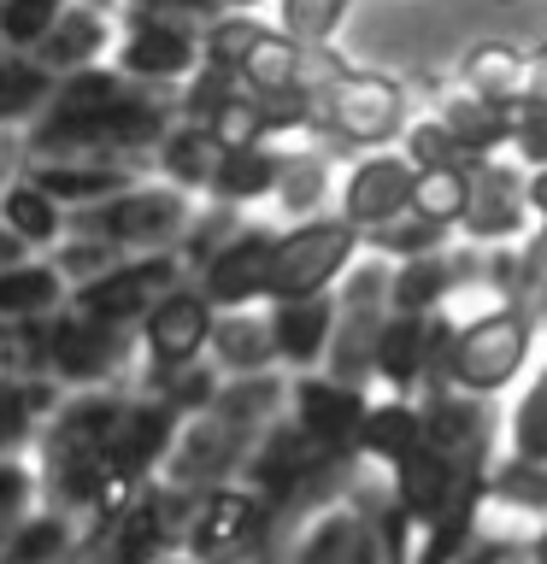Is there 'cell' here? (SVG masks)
<instances>
[{
    "label": "cell",
    "instance_id": "36",
    "mask_svg": "<svg viewBox=\"0 0 547 564\" xmlns=\"http://www.w3.org/2000/svg\"><path fill=\"white\" fill-rule=\"evenodd\" d=\"M47 259L65 271V282H71V289H83V282H95V276H106V271H112V264L124 259V247H112L106 236H95V229H77V224H71V229H65V241L53 247Z\"/></svg>",
    "mask_w": 547,
    "mask_h": 564
},
{
    "label": "cell",
    "instance_id": "17",
    "mask_svg": "<svg viewBox=\"0 0 547 564\" xmlns=\"http://www.w3.org/2000/svg\"><path fill=\"white\" fill-rule=\"evenodd\" d=\"M289 400H294V423L318 441V447H330V453L360 447V430H365V412H371V405L360 400V382L300 377Z\"/></svg>",
    "mask_w": 547,
    "mask_h": 564
},
{
    "label": "cell",
    "instance_id": "24",
    "mask_svg": "<svg viewBox=\"0 0 547 564\" xmlns=\"http://www.w3.org/2000/svg\"><path fill=\"white\" fill-rule=\"evenodd\" d=\"M218 159H224V141L212 135V123L176 118L171 135L153 148V176H165V183H176V188H189V194L206 200V183H212V171H218Z\"/></svg>",
    "mask_w": 547,
    "mask_h": 564
},
{
    "label": "cell",
    "instance_id": "39",
    "mask_svg": "<svg viewBox=\"0 0 547 564\" xmlns=\"http://www.w3.org/2000/svg\"><path fill=\"white\" fill-rule=\"evenodd\" d=\"M247 218H242V206H218V200H201V212H194V224H189V236H183V247H176V253H183V264H189V276L201 271V264L218 253V247L236 236Z\"/></svg>",
    "mask_w": 547,
    "mask_h": 564
},
{
    "label": "cell",
    "instance_id": "26",
    "mask_svg": "<svg viewBox=\"0 0 547 564\" xmlns=\"http://www.w3.org/2000/svg\"><path fill=\"white\" fill-rule=\"evenodd\" d=\"M395 488H400V511L406 518H441L453 506L459 488V458L441 453L436 441H423L395 465Z\"/></svg>",
    "mask_w": 547,
    "mask_h": 564
},
{
    "label": "cell",
    "instance_id": "2",
    "mask_svg": "<svg viewBox=\"0 0 547 564\" xmlns=\"http://www.w3.org/2000/svg\"><path fill=\"white\" fill-rule=\"evenodd\" d=\"M201 212V194L165 183V176H141L136 188L112 194V200L88 206V212H71L77 229H95L124 253H176Z\"/></svg>",
    "mask_w": 547,
    "mask_h": 564
},
{
    "label": "cell",
    "instance_id": "21",
    "mask_svg": "<svg viewBox=\"0 0 547 564\" xmlns=\"http://www.w3.org/2000/svg\"><path fill=\"white\" fill-rule=\"evenodd\" d=\"M65 306H71V282L47 253L0 264V324H30V317H53Z\"/></svg>",
    "mask_w": 547,
    "mask_h": 564
},
{
    "label": "cell",
    "instance_id": "48",
    "mask_svg": "<svg viewBox=\"0 0 547 564\" xmlns=\"http://www.w3.org/2000/svg\"><path fill=\"white\" fill-rule=\"evenodd\" d=\"M18 171H24V135H0V194Z\"/></svg>",
    "mask_w": 547,
    "mask_h": 564
},
{
    "label": "cell",
    "instance_id": "32",
    "mask_svg": "<svg viewBox=\"0 0 547 564\" xmlns=\"http://www.w3.org/2000/svg\"><path fill=\"white\" fill-rule=\"evenodd\" d=\"M324 194H330V153H318V148H289V153H282V176H277L271 200L289 212L294 224L318 218Z\"/></svg>",
    "mask_w": 547,
    "mask_h": 564
},
{
    "label": "cell",
    "instance_id": "40",
    "mask_svg": "<svg viewBox=\"0 0 547 564\" xmlns=\"http://www.w3.org/2000/svg\"><path fill=\"white\" fill-rule=\"evenodd\" d=\"M71 0H0V47L35 53V42L60 24V12Z\"/></svg>",
    "mask_w": 547,
    "mask_h": 564
},
{
    "label": "cell",
    "instance_id": "5",
    "mask_svg": "<svg viewBox=\"0 0 547 564\" xmlns=\"http://www.w3.org/2000/svg\"><path fill=\"white\" fill-rule=\"evenodd\" d=\"M112 65L130 83L148 88H183L206 65V24L183 12H118V47Z\"/></svg>",
    "mask_w": 547,
    "mask_h": 564
},
{
    "label": "cell",
    "instance_id": "19",
    "mask_svg": "<svg viewBox=\"0 0 547 564\" xmlns=\"http://www.w3.org/2000/svg\"><path fill=\"white\" fill-rule=\"evenodd\" d=\"M335 317H342V306H335V289L330 294H300V300H271V335H277V359L307 370L330 352L335 341Z\"/></svg>",
    "mask_w": 547,
    "mask_h": 564
},
{
    "label": "cell",
    "instance_id": "45",
    "mask_svg": "<svg viewBox=\"0 0 547 564\" xmlns=\"http://www.w3.org/2000/svg\"><path fill=\"white\" fill-rule=\"evenodd\" d=\"M518 453L529 458V465H547V370L518 405Z\"/></svg>",
    "mask_w": 547,
    "mask_h": 564
},
{
    "label": "cell",
    "instance_id": "30",
    "mask_svg": "<svg viewBox=\"0 0 547 564\" xmlns=\"http://www.w3.org/2000/svg\"><path fill=\"white\" fill-rule=\"evenodd\" d=\"M459 83L476 88L489 100H512L518 106L529 95V53L512 42H476L465 59H459Z\"/></svg>",
    "mask_w": 547,
    "mask_h": 564
},
{
    "label": "cell",
    "instance_id": "37",
    "mask_svg": "<svg viewBox=\"0 0 547 564\" xmlns=\"http://www.w3.org/2000/svg\"><path fill=\"white\" fill-rule=\"evenodd\" d=\"M465 200H471V165H448V171H418V188H412V212L436 224H459L465 218Z\"/></svg>",
    "mask_w": 547,
    "mask_h": 564
},
{
    "label": "cell",
    "instance_id": "42",
    "mask_svg": "<svg viewBox=\"0 0 547 564\" xmlns=\"http://www.w3.org/2000/svg\"><path fill=\"white\" fill-rule=\"evenodd\" d=\"M265 30H271V24H259L254 12H218V18L206 24V59L242 70V59L254 53V42H259Z\"/></svg>",
    "mask_w": 547,
    "mask_h": 564
},
{
    "label": "cell",
    "instance_id": "9",
    "mask_svg": "<svg viewBox=\"0 0 547 564\" xmlns=\"http://www.w3.org/2000/svg\"><path fill=\"white\" fill-rule=\"evenodd\" d=\"M524 359H529V312L501 306V312H489V317H476V324L459 329L453 382L465 388V394H494V388H506L518 377Z\"/></svg>",
    "mask_w": 547,
    "mask_h": 564
},
{
    "label": "cell",
    "instance_id": "59",
    "mask_svg": "<svg viewBox=\"0 0 547 564\" xmlns=\"http://www.w3.org/2000/svg\"><path fill=\"white\" fill-rule=\"evenodd\" d=\"M483 564H494V553H489V558H483Z\"/></svg>",
    "mask_w": 547,
    "mask_h": 564
},
{
    "label": "cell",
    "instance_id": "29",
    "mask_svg": "<svg viewBox=\"0 0 547 564\" xmlns=\"http://www.w3.org/2000/svg\"><path fill=\"white\" fill-rule=\"evenodd\" d=\"M277 359V335H271V312L254 317V306L218 312V329H212V365L224 377H254Z\"/></svg>",
    "mask_w": 547,
    "mask_h": 564
},
{
    "label": "cell",
    "instance_id": "4",
    "mask_svg": "<svg viewBox=\"0 0 547 564\" xmlns=\"http://www.w3.org/2000/svg\"><path fill=\"white\" fill-rule=\"evenodd\" d=\"M47 377L60 388H130L141 377V335L65 306L47 317Z\"/></svg>",
    "mask_w": 547,
    "mask_h": 564
},
{
    "label": "cell",
    "instance_id": "43",
    "mask_svg": "<svg viewBox=\"0 0 547 564\" xmlns=\"http://www.w3.org/2000/svg\"><path fill=\"white\" fill-rule=\"evenodd\" d=\"M35 506H42V470L30 453H7L0 458V523H18Z\"/></svg>",
    "mask_w": 547,
    "mask_h": 564
},
{
    "label": "cell",
    "instance_id": "58",
    "mask_svg": "<svg viewBox=\"0 0 547 564\" xmlns=\"http://www.w3.org/2000/svg\"><path fill=\"white\" fill-rule=\"evenodd\" d=\"M0 541H7V523H0Z\"/></svg>",
    "mask_w": 547,
    "mask_h": 564
},
{
    "label": "cell",
    "instance_id": "23",
    "mask_svg": "<svg viewBox=\"0 0 547 564\" xmlns=\"http://www.w3.org/2000/svg\"><path fill=\"white\" fill-rule=\"evenodd\" d=\"M60 400H65V388L53 377H18V370H0V458L30 453Z\"/></svg>",
    "mask_w": 547,
    "mask_h": 564
},
{
    "label": "cell",
    "instance_id": "38",
    "mask_svg": "<svg viewBox=\"0 0 547 564\" xmlns=\"http://www.w3.org/2000/svg\"><path fill=\"white\" fill-rule=\"evenodd\" d=\"M347 7L353 0H277V30L294 35L300 47H318V42H330V35L342 30Z\"/></svg>",
    "mask_w": 547,
    "mask_h": 564
},
{
    "label": "cell",
    "instance_id": "15",
    "mask_svg": "<svg viewBox=\"0 0 547 564\" xmlns=\"http://www.w3.org/2000/svg\"><path fill=\"white\" fill-rule=\"evenodd\" d=\"M412 188H418V165L406 153H388V148L360 153L342 183V218L360 229H377L412 206Z\"/></svg>",
    "mask_w": 547,
    "mask_h": 564
},
{
    "label": "cell",
    "instance_id": "14",
    "mask_svg": "<svg viewBox=\"0 0 547 564\" xmlns=\"http://www.w3.org/2000/svg\"><path fill=\"white\" fill-rule=\"evenodd\" d=\"M271 253H277V229L271 224H242L236 236L194 271V282H201V294L218 312L254 306V300H265V282H271Z\"/></svg>",
    "mask_w": 547,
    "mask_h": 564
},
{
    "label": "cell",
    "instance_id": "28",
    "mask_svg": "<svg viewBox=\"0 0 547 564\" xmlns=\"http://www.w3.org/2000/svg\"><path fill=\"white\" fill-rule=\"evenodd\" d=\"M53 88H60V77L35 53L0 47V135H24L53 100Z\"/></svg>",
    "mask_w": 547,
    "mask_h": 564
},
{
    "label": "cell",
    "instance_id": "3",
    "mask_svg": "<svg viewBox=\"0 0 547 564\" xmlns=\"http://www.w3.org/2000/svg\"><path fill=\"white\" fill-rule=\"evenodd\" d=\"M406 83L383 77V70L347 65L324 95H318V141L324 153H377L383 141L406 135Z\"/></svg>",
    "mask_w": 547,
    "mask_h": 564
},
{
    "label": "cell",
    "instance_id": "49",
    "mask_svg": "<svg viewBox=\"0 0 547 564\" xmlns=\"http://www.w3.org/2000/svg\"><path fill=\"white\" fill-rule=\"evenodd\" d=\"M529 95H541V100H547V47L529 53Z\"/></svg>",
    "mask_w": 547,
    "mask_h": 564
},
{
    "label": "cell",
    "instance_id": "6",
    "mask_svg": "<svg viewBox=\"0 0 547 564\" xmlns=\"http://www.w3.org/2000/svg\"><path fill=\"white\" fill-rule=\"evenodd\" d=\"M365 247V229L335 218H300L294 229H277V253H271V282L265 300H300V294H330L353 253Z\"/></svg>",
    "mask_w": 547,
    "mask_h": 564
},
{
    "label": "cell",
    "instance_id": "22",
    "mask_svg": "<svg viewBox=\"0 0 547 564\" xmlns=\"http://www.w3.org/2000/svg\"><path fill=\"white\" fill-rule=\"evenodd\" d=\"M476 253H418V259H395V276H388V306L395 312H436L448 289H459L476 271Z\"/></svg>",
    "mask_w": 547,
    "mask_h": 564
},
{
    "label": "cell",
    "instance_id": "34",
    "mask_svg": "<svg viewBox=\"0 0 547 564\" xmlns=\"http://www.w3.org/2000/svg\"><path fill=\"white\" fill-rule=\"evenodd\" d=\"M360 447L388 458V465H400L412 447H423V412H412V405H377V412H365Z\"/></svg>",
    "mask_w": 547,
    "mask_h": 564
},
{
    "label": "cell",
    "instance_id": "18",
    "mask_svg": "<svg viewBox=\"0 0 547 564\" xmlns=\"http://www.w3.org/2000/svg\"><path fill=\"white\" fill-rule=\"evenodd\" d=\"M88 541V523L77 511L42 500L35 511H24L18 523H7V541H0V564H65L77 558Z\"/></svg>",
    "mask_w": 547,
    "mask_h": 564
},
{
    "label": "cell",
    "instance_id": "33",
    "mask_svg": "<svg viewBox=\"0 0 547 564\" xmlns=\"http://www.w3.org/2000/svg\"><path fill=\"white\" fill-rule=\"evenodd\" d=\"M300 65H307V47L271 24V30H265L259 42H254V53L242 59V83L259 88V95H277V88H307Z\"/></svg>",
    "mask_w": 547,
    "mask_h": 564
},
{
    "label": "cell",
    "instance_id": "54",
    "mask_svg": "<svg viewBox=\"0 0 547 564\" xmlns=\"http://www.w3.org/2000/svg\"><path fill=\"white\" fill-rule=\"evenodd\" d=\"M159 564H201V558H159Z\"/></svg>",
    "mask_w": 547,
    "mask_h": 564
},
{
    "label": "cell",
    "instance_id": "51",
    "mask_svg": "<svg viewBox=\"0 0 547 564\" xmlns=\"http://www.w3.org/2000/svg\"><path fill=\"white\" fill-rule=\"evenodd\" d=\"M24 253H30V247L18 241V236H12L7 224H0V264H12V259H24Z\"/></svg>",
    "mask_w": 547,
    "mask_h": 564
},
{
    "label": "cell",
    "instance_id": "44",
    "mask_svg": "<svg viewBox=\"0 0 547 564\" xmlns=\"http://www.w3.org/2000/svg\"><path fill=\"white\" fill-rule=\"evenodd\" d=\"M512 153H518L529 171L547 165V100L541 95H524L512 106Z\"/></svg>",
    "mask_w": 547,
    "mask_h": 564
},
{
    "label": "cell",
    "instance_id": "57",
    "mask_svg": "<svg viewBox=\"0 0 547 564\" xmlns=\"http://www.w3.org/2000/svg\"><path fill=\"white\" fill-rule=\"evenodd\" d=\"M65 564H88V558H83V553H77V558H65Z\"/></svg>",
    "mask_w": 547,
    "mask_h": 564
},
{
    "label": "cell",
    "instance_id": "8",
    "mask_svg": "<svg viewBox=\"0 0 547 564\" xmlns=\"http://www.w3.org/2000/svg\"><path fill=\"white\" fill-rule=\"evenodd\" d=\"M212 329H218V306L201 294V282H176L171 294L153 300V312L136 324L141 335V370H183L201 352H212ZM141 382V377H136Z\"/></svg>",
    "mask_w": 547,
    "mask_h": 564
},
{
    "label": "cell",
    "instance_id": "31",
    "mask_svg": "<svg viewBox=\"0 0 547 564\" xmlns=\"http://www.w3.org/2000/svg\"><path fill=\"white\" fill-rule=\"evenodd\" d=\"M423 359H430V312H388L377 335V377L388 382H418Z\"/></svg>",
    "mask_w": 547,
    "mask_h": 564
},
{
    "label": "cell",
    "instance_id": "12",
    "mask_svg": "<svg viewBox=\"0 0 547 564\" xmlns=\"http://www.w3.org/2000/svg\"><path fill=\"white\" fill-rule=\"evenodd\" d=\"M529 218H536V206H529V171L506 165L501 153L471 159V200H465L459 229H465L476 247H501L512 236H524Z\"/></svg>",
    "mask_w": 547,
    "mask_h": 564
},
{
    "label": "cell",
    "instance_id": "50",
    "mask_svg": "<svg viewBox=\"0 0 547 564\" xmlns=\"http://www.w3.org/2000/svg\"><path fill=\"white\" fill-rule=\"evenodd\" d=\"M529 206H536V218H547V165L529 171Z\"/></svg>",
    "mask_w": 547,
    "mask_h": 564
},
{
    "label": "cell",
    "instance_id": "11",
    "mask_svg": "<svg viewBox=\"0 0 547 564\" xmlns=\"http://www.w3.org/2000/svg\"><path fill=\"white\" fill-rule=\"evenodd\" d=\"M183 423L189 417L176 412V405H165L159 394H148V388H136L130 405H124V423H118L112 447H106V470H112L124 488H148L153 476L165 470Z\"/></svg>",
    "mask_w": 547,
    "mask_h": 564
},
{
    "label": "cell",
    "instance_id": "47",
    "mask_svg": "<svg viewBox=\"0 0 547 564\" xmlns=\"http://www.w3.org/2000/svg\"><path fill=\"white\" fill-rule=\"evenodd\" d=\"M130 7V12H183V18H194V24H212L224 7L218 0H118V12Z\"/></svg>",
    "mask_w": 547,
    "mask_h": 564
},
{
    "label": "cell",
    "instance_id": "25",
    "mask_svg": "<svg viewBox=\"0 0 547 564\" xmlns=\"http://www.w3.org/2000/svg\"><path fill=\"white\" fill-rule=\"evenodd\" d=\"M0 224H7L30 253H53V247L65 241V229H71V212L53 200L30 171H18L7 183V194H0Z\"/></svg>",
    "mask_w": 547,
    "mask_h": 564
},
{
    "label": "cell",
    "instance_id": "46",
    "mask_svg": "<svg viewBox=\"0 0 547 564\" xmlns=\"http://www.w3.org/2000/svg\"><path fill=\"white\" fill-rule=\"evenodd\" d=\"M353 553H360V523H353V518H330L307 546H300L294 564H347Z\"/></svg>",
    "mask_w": 547,
    "mask_h": 564
},
{
    "label": "cell",
    "instance_id": "35",
    "mask_svg": "<svg viewBox=\"0 0 547 564\" xmlns=\"http://www.w3.org/2000/svg\"><path fill=\"white\" fill-rule=\"evenodd\" d=\"M365 241L377 247L383 259H418V253H441V247H448V224H436V218H423V212L406 206L400 218L365 229Z\"/></svg>",
    "mask_w": 547,
    "mask_h": 564
},
{
    "label": "cell",
    "instance_id": "7",
    "mask_svg": "<svg viewBox=\"0 0 547 564\" xmlns=\"http://www.w3.org/2000/svg\"><path fill=\"white\" fill-rule=\"evenodd\" d=\"M176 282H189L183 253H124L106 276L83 282V289H71V306L88 312V317H106V324L136 329L141 317L153 312V300L171 294Z\"/></svg>",
    "mask_w": 547,
    "mask_h": 564
},
{
    "label": "cell",
    "instance_id": "1",
    "mask_svg": "<svg viewBox=\"0 0 547 564\" xmlns=\"http://www.w3.org/2000/svg\"><path fill=\"white\" fill-rule=\"evenodd\" d=\"M176 118H183V95H176V88L130 83L112 59H106V65L60 77L53 100L42 106V118L24 130V159L118 153V159L153 165V148L171 135Z\"/></svg>",
    "mask_w": 547,
    "mask_h": 564
},
{
    "label": "cell",
    "instance_id": "10",
    "mask_svg": "<svg viewBox=\"0 0 547 564\" xmlns=\"http://www.w3.org/2000/svg\"><path fill=\"white\" fill-rule=\"evenodd\" d=\"M265 523H271V500H265L259 488L218 482L194 500L189 523H183V546H189V558H201V564H224V558H236L242 546H254Z\"/></svg>",
    "mask_w": 547,
    "mask_h": 564
},
{
    "label": "cell",
    "instance_id": "41",
    "mask_svg": "<svg viewBox=\"0 0 547 564\" xmlns=\"http://www.w3.org/2000/svg\"><path fill=\"white\" fill-rule=\"evenodd\" d=\"M400 153L412 159L418 171H448V165H471L465 148H459V135L448 130L441 118H418V123H406V141H400Z\"/></svg>",
    "mask_w": 547,
    "mask_h": 564
},
{
    "label": "cell",
    "instance_id": "27",
    "mask_svg": "<svg viewBox=\"0 0 547 564\" xmlns=\"http://www.w3.org/2000/svg\"><path fill=\"white\" fill-rule=\"evenodd\" d=\"M436 118L459 135L465 159H494L501 148H512V100H489L476 88H459L436 106Z\"/></svg>",
    "mask_w": 547,
    "mask_h": 564
},
{
    "label": "cell",
    "instance_id": "16",
    "mask_svg": "<svg viewBox=\"0 0 547 564\" xmlns=\"http://www.w3.org/2000/svg\"><path fill=\"white\" fill-rule=\"evenodd\" d=\"M112 47H118V12L95 7V0H71V7L60 12V24L35 42V59H42L53 77H71V70L106 65Z\"/></svg>",
    "mask_w": 547,
    "mask_h": 564
},
{
    "label": "cell",
    "instance_id": "56",
    "mask_svg": "<svg viewBox=\"0 0 547 564\" xmlns=\"http://www.w3.org/2000/svg\"><path fill=\"white\" fill-rule=\"evenodd\" d=\"M95 7H112V12H118V0H95Z\"/></svg>",
    "mask_w": 547,
    "mask_h": 564
},
{
    "label": "cell",
    "instance_id": "52",
    "mask_svg": "<svg viewBox=\"0 0 547 564\" xmlns=\"http://www.w3.org/2000/svg\"><path fill=\"white\" fill-rule=\"evenodd\" d=\"M218 7H224V12H259L265 0H218Z\"/></svg>",
    "mask_w": 547,
    "mask_h": 564
},
{
    "label": "cell",
    "instance_id": "20",
    "mask_svg": "<svg viewBox=\"0 0 547 564\" xmlns=\"http://www.w3.org/2000/svg\"><path fill=\"white\" fill-rule=\"evenodd\" d=\"M282 141H236V148H224L218 171H212L206 183V200L218 206H259L277 194V176H282Z\"/></svg>",
    "mask_w": 547,
    "mask_h": 564
},
{
    "label": "cell",
    "instance_id": "53",
    "mask_svg": "<svg viewBox=\"0 0 547 564\" xmlns=\"http://www.w3.org/2000/svg\"><path fill=\"white\" fill-rule=\"evenodd\" d=\"M536 241H541V259H547V218H541V236Z\"/></svg>",
    "mask_w": 547,
    "mask_h": 564
},
{
    "label": "cell",
    "instance_id": "55",
    "mask_svg": "<svg viewBox=\"0 0 547 564\" xmlns=\"http://www.w3.org/2000/svg\"><path fill=\"white\" fill-rule=\"evenodd\" d=\"M536 564H547V541H541V546H536Z\"/></svg>",
    "mask_w": 547,
    "mask_h": 564
},
{
    "label": "cell",
    "instance_id": "13",
    "mask_svg": "<svg viewBox=\"0 0 547 564\" xmlns=\"http://www.w3.org/2000/svg\"><path fill=\"white\" fill-rule=\"evenodd\" d=\"M24 171L65 212H88V206L112 200V194H124V188H136L141 176H153V165L118 159V153H47V159H24Z\"/></svg>",
    "mask_w": 547,
    "mask_h": 564
}]
</instances>
